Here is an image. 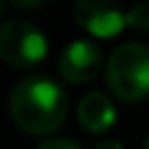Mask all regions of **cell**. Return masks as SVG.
I'll use <instances>...</instances> for the list:
<instances>
[{
    "label": "cell",
    "mask_w": 149,
    "mask_h": 149,
    "mask_svg": "<svg viewBox=\"0 0 149 149\" xmlns=\"http://www.w3.org/2000/svg\"><path fill=\"white\" fill-rule=\"evenodd\" d=\"M95 149H123V144H121L119 140H112V137H107V140L98 142V144H95Z\"/></svg>",
    "instance_id": "9"
},
{
    "label": "cell",
    "mask_w": 149,
    "mask_h": 149,
    "mask_svg": "<svg viewBox=\"0 0 149 149\" xmlns=\"http://www.w3.org/2000/svg\"><path fill=\"white\" fill-rule=\"evenodd\" d=\"M2 9H5V5H2V2H0V14H2Z\"/></svg>",
    "instance_id": "12"
},
{
    "label": "cell",
    "mask_w": 149,
    "mask_h": 149,
    "mask_svg": "<svg viewBox=\"0 0 149 149\" xmlns=\"http://www.w3.org/2000/svg\"><path fill=\"white\" fill-rule=\"evenodd\" d=\"M77 119L88 133H105L107 128L114 126L116 121V109L114 102L109 100L107 93L102 91H91L86 93L79 105H77Z\"/></svg>",
    "instance_id": "6"
},
{
    "label": "cell",
    "mask_w": 149,
    "mask_h": 149,
    "mask_svg": "<svg viewBox=\"0 0 149 149\" xmlns=\"http://www.w3.org/2000/svg\"><path fill=\"white\" fill-rule=\"evenodd\" d=\"M105 79L116 98L126 102L144 100L149 95V47L140 42L116 47L107 58Z\"/></svg>",
    "instance_id": "2"
},
{
    "label": "cell",
    "mask_w": 149,
    "mask_h": 149,
    "mask_svg": "<svg viewBox=\"0 0 149 149\" xmlns=\"http://www.w3.org/2000/svg\"><path fill=\"white\" fill-rule=\"evenodd\" d=\"M102 70V51L91 40H74L70 42L58 58V72L63 79L72 84L91 81Z\"/></svg>",
    "instance_id": "4"
},
{
    "label": "cell",
    "mask_w": 149,
    "mask_h": 149,
    "mask_svg": "<svg viewBox=\"0 0 149 149\" xmlns=\"http://www.w3.org/2000/svg\"><path fill=\"white\" fill-rule=\"evenodd\" d=\"M126 23L137 33H149V2H137L126 12Z\"/></svg>",
    "instance_id": "7"
},
{
    "label": "cell",
    "mask_w": 149,
    "mask_h": 149,
    "mask_svg": "<svg viewBox=\"0 0 149 149\" xmlns=\"http://www.w3.org/2000/svg\"><path fill=\"white\" fill-rule=\"evenodd\" d=\"M49 51L44 33L26 21L9 19L0 26V58L14 68H30L40 63Z\"/></svg>",
    "instance_id": "3"
},
{
    "label": "cell",
    "mask_w": 149,
    "mask_h": 149,
    "mask_svg": "<svg viewBox=\"0 0 149 149\" xmlns=\"http://www.w3.org/2000/svg\"><path fill=\"white\" fill-rule=\"evenodd\" d=\"M72 12L77 23L95 37H114L126 26V12L107 0H79Z\"/></svg>",
    "instance_id": "5"
},
{
    "label": "cell",
    "mask_w": 149,
    "mask_h": 149,
    "mask_svg": "<svg viewBox=\"0 0 149 149\" xmlns=\"http://www.w3.org/2000/svg\"><path fill=\"white\" fill-rule=\"evenodd\" d=\"M12 121L28 135L54 133L68 114V95L58 81L47 74H30L21 79L7 100Z\"/></svg>",
    "instance_id": "1"
},
{
    "label": "cell",
    "mask_w": 149,
    "mask_h": 149,
    "mask_svg": "<svg viewBox=\"0 0 149 149\" xmlns=\"http://www.w3.org/2000/svg\"><path fill=\"white\" fill-rule=\"evenodd\" d=\"M35 149H81L74 140H68V137H54V140H44L40 142Z\"/></svg>",
    "instance_id": "8"
},
{
    "label": "cell",
    "mask_w": 149,
    "mask_h": 149,
    "mask_svg": "<svg viewBox=\"0 0 149 149\" xmlns=\"http://www.w3.org/2000/svg\"><path fill=\"white\" fill-rule=\"evenodd\" d=\"M144 149H149V135H147V140H144Z\"/></svg>",
    "instance_id": "11"
},
{
    "label": "cell",
    "mask_w": 149,
    "mask_h": 149,
    "mask_svg": "<svg viewBox=\"0 0 149 149\" xmlns=\"http://www.w3.org/2000/svg\"><path fill=\"white\" fill-rule=\"evenodd\" d=\"M12 5H14V7H21V9H33V7H42V2H21V0H14Z\"/></svg>",
    "instance_id": "10"
}]
</instances>
